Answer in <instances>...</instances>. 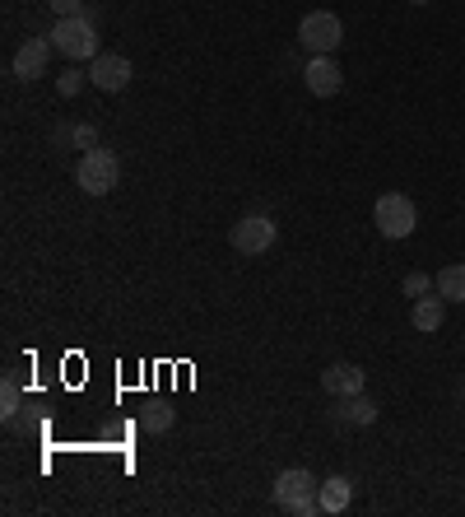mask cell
I'll list each match as a JSON object with an SVG mask.
<instances>
[{"label":"cell","instance_id":"19","mask_svg":"<svg viewBox=\"0 0 465 517\" xmlns=\"http://www.w3.org/2000/svg\"><path fill=\"white\" fill-rule=\"evenodd\" d=\"M84 80H89V70H66V75H56V94L61 98H75L84 89Z\"/></svg>","mask_w":465,"mask_h":517},{"label":"cell","instance_id":"8","mask_svg":"<svg viewBox=\"0 0 465 517\" xmlns=\"http://www.w3.org/2000/svg\"><path fill=\"white\" fill-rule=\"evenodd\" d=\"M303 80L317 98H335L340 89H345V70L335 66V56H312L307 70H303Z\"/></svg>","mask_w":465,"mask_h":517},{"label":"cell","instance_id":"16","mask_svg":"<svg viewBox=\"0 0 465 517\" xmlns=\"http://www.w3.org/2000/svg\"><path fill=\"white\" fill-rule=\"evenodd\" d=\"M56 140H61V145H75V150H98V131H93L89 122L66 126V131H56Z\"/></svg>","mask_w":465,"mask_h":517},{"label":"cell","instance_id":"4","mask_svg":"<svg viewBox=\"0 0 465 517\" xmlns=\"http://www.w3.org/2000/svg\"><path fill=\"white\" fill-rule=\"evenodd\" d=\"M75 182H80V191H89V196H107V191L121 182V164L112 150H84V159L75 164Z\"/></svg>","mask_w":465,"mask_h":517},{"label":"cell","instance_id":"5","mask_svg":"<svg viewBox=\"0 0 465 517\" xmlns=\"http://www.w3.org/2000/svg\"><path fill=\"white\" fill-rule=\"evenodd\" d=\"M298 42H303L312 56H335V47L345 42V24H340V14H331V10L303 14V24H298Z\"/></svg>","mask_w":465,"mask_h":517},{"label":"cell","instance_id":"7","mask_svg":"<svg viewBox=\"0 0 465 517\" xmlns=\"http://www.w3.org/2000/svg\"><path fill=\"white\" fill-rule=\"evenodd\" d=\"M131 61H126V56L121 52H98L89 61V84L93 89H103V94H121V89H126V84H131Z\"/></svg>","mask_w":465,"mask_h":517},{"label":"cell","instance_id":"12","mask_svg":"<svg viewBox=\"0 0 465 517\" xmlns=\"http://www.w3.org/2000/svg\"><path fill=\"white\" fill-rule=\"evenodd\" d=\"M317 499H321V513H345V508L354 504V485H349L345 476H331L317 490Z\"/></svg>","mask_w":465,"mask_h":517},{"label":"cell","instance_id":"11","mask_svg":"<svg viewBox=\"0 0 465 517\" xmlns=\"http://www.w3.org/2000/svg\"><path fill=\"white\" fill-rule=\"evenodd\" d=\"M410 322H414V331H438L442 322H447V299H442L438 289H433V294H424V299H414Z\"/></svg>","mask_w":465,"mask_h":517},{"label":"cell","instance_id":"20","mask_svg":"<svg viewBox=\"0 0 465 517\" xmlns=\"http://www.w3.org/2000/svg\"><path fill=\"white\" fill-rule=\"evenodd\" d=\"M56 19H70V14H84V0H47Z\"/></svg>","mask_w":465,"mask_h":517},{"label":"cell","instance_id":"3","mask_svg":"<svg viewBox=\"0 0 465 517\" xmlns=\"http://www.w3.org/2000/svg\"><path fill=\"white\" fill-rule=\"evenodd\" d=\"M372 224H377V233L382 238H410L414 229H419V210H414V201L405 196V191H386V196H377V205H372Z\"/></svg>","mask_w":465,"mask_h":517},{"label":"cell","instance_id":"9","mask_svg":"<svg viewBox=\"0 0 465 517\" xmlns=\"http://www.w3.org/2000/svg\"><path fill=\"white\" fill-rule=\"evenodd\" d=\"M52 38H28L24 47H19V52H14V75H19V80H38V75H47V61H52Z\"/></svg>","mask_w":465,"mask_h":517},{"label":"cell","instance_id":"2","mask_svg":"<svg viewBox=\"0 0 465 517\" xmlns=\"http://www.w3.org/2000/svg\"><path fill=\"white\" fill-rule=\"evenodd\" d=\"M321 480L307 471V466H293V471H279L275 476V504L293 517H317L321 513Z\"/></svg>","mask_w":465,"mask_h":517},{"label":"cell","instance_id":"6","mask_svg":"<svg viewBox=\"0 0 465 517\" xmlns=\"http://www.w3.org/2000/svg\"><path fill=\"white\" fill-rule=\"evenodd\" d=\"M233 247H238L242 257H261V252H270L275 247V238H279V229H275V219L270 215H247V219H238L233 224Z\"/></svg>","mask_w":465,"mask_h":517},{"label":"cell","instance_id":"1","mask_svg":"<svg viewBox=\"0 0 465 517\" xmlns=\"http://www.w3.org/2000/svg\"><path fill=\"white\" fill-rule=\"evenodd\" d=\"M47 38H52V47L66 56V61H93V56H98V10L56 19Z\"/></svg>","mask_w":465,"mask_h":517},{"label":"cell","instance_id":"15","mask_svg":"<svg viewBox=\"0 0 465 517\" xmlns=\"http://www.w3.org/2000/svg\"><path fill=\"white\" fill-rule=\"evenodd\" d=\"M433 285H438V294H442L447 303H465V266H461V261H452V266H442Z\"/></svg>","mask_w":465,"mask_h":517},{"label":"cell","instance_id":"13","mask_svg":"<svg viewBox=\"0 0 465 517\" xmlns=\"http://www.w3.org/2000/svg\"><path fill=\"white\" fill-rule=\"evenodd\" d=\"M173 420H177V410L168 406V401H145V406H140V429H145V434H168Z\"/></svg>","mask_w":465,"mask_h":517},{"label":"cell","instance_id":"18","mask_svg":"<svg viewBox=\"0 0 465 517\" xmlns=\"http://www.w3.org/2000/svg\"><path fill=\"white\" fill-rule=\"evenodd\" d=\"M433 275H424V271H410L405 275V280H400V294H405V299H424V294H433Z\"/></svg>","mask_w":465,"mask_h":517},{"label":"cell","instance_id":"14","mask_svg":"<svg viewBox=\"0 0 465 517\" xmlns=\"http://www.w3.org/2000/svg\"><path fill=\"white\" fill-rule=\"evenodd\" d=\"M335 420L340 424H372L377 420V406H372L368 396H340V410H335Z\"/></svg>","mask_w":465,"mask_h":517},{"label":"cell","instance_id":"17","mask_svg":"<svg viewBox=\"0 0 465 517\" xmlns=\"http://www.w3.org/2000/svg\"><path fill=\"white\" fill-rule=\"evenodd\" d=\"M19 406H24L19 382H14V373H5V382H0V415H5V420H14V415H19Z\"/></svg>","mask_w":465,"mask_h":517},{"label":"cell","instance_id":"21","mask_svg":"<svg viewBox=\"0 0 465 517\" xmlns=\"http://www.w3.org/2000/svg\"><path fill=\"white\" fill-rule=\"evenodd\" d=\"M410 5H428V0H410Z\"/></svg>","mask_w":465,"mask_h":517},{"label":"cell","instance_id":"10","mask_svg":"<svg viewBox=\"0 0 465 517\" xmlns=\"http://www.w3.org/2000/svg\"><path fill=\"white\" fill-rule=\"evenodd\" d=\"M363 382H368V373H363L359 364H331L326 373H321V387H326V396H359Z\"/></svg>","mask_w":465,"mask_h":517}]
</instances>
